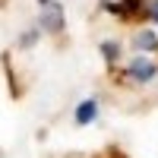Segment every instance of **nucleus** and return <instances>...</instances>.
Returning a JSON list of instances; mask_svg holds the SVG:
<instances>
[{
	"label": "nucleus",
	"instance_id": "obj_1",
	"mask_svg": "<svg viewBox=\"0 0 158 158\" xmlns=\"http://www.w3.org/2000/svg\"><path fill=\"white\" fill-rule=\"evenodd\" d=\"M95 117H98V101L95 98H89V101H82V104H79V111H76V123H92V120H95Z\"/></svg>",
	"mask_w": 158,
	"mask_h": 158
},
{
	"label": "nucleus",
	"instance_id": "obj_2",
	"mask_svg": "<svg viewBox=\"0 0 158 158\" xmlns=\"http://www.w3.org/2000/svg\"><path fill=\"white\" fill-rule=\"evenodd\" d=\"M117 16H123V19H133L136 13H146V3L142 0H123V3H117V6H111Z\"/></svg>",
	"mask_w": 158,
	"mask_h": 158
},
{
	"label": "nucleus",
	"instance_id": "obj_3",
	"mask_svg": "<svg viewBox=\"0 0 158 158\" xmlns=\"http://www.w3.org/2000/svg\"><path fill=\"white\" fill-rule=\"evenodd\" d=\"M130 73H133V76L139 79V82H146V79H152V76H155V63H152V60H142V57H139V60H133Z\"/></svg>",
	"mask_w": 158,
	"mask_h": 158
},
{
	"label": "nucleus",
	"instance_id": "obj_4",
	"mask_svg": "<svg viewBox=\"0 0 158 158\" xmlns=\"http://www.w3.org/2000/svg\"><path fill=\"white\" fill-rule=\"evenodd\" d=\"M63 16H60V6H48V19H44V29L48 32H60Z\"/></svg>",
	"mask_w": 158,
	"mask_h": 158
},
{
	"label": "nucleus",
	"instance_id": "obj_5",
	"mask_svg": "<svg viewBox=\"0 0 158 158\" xmlns=\"http://www.w3.org/2000/svg\"><path fill=\"white\" fill-rule=\"evenodd\" d=\"M158 41H155V35L152 32H142L139 38H136V48H155Z\"/></svg>",
	"mask_w": 158,
	"mask_h": 158
},
{
	"label": "nucleus",
	"instance_id": "obj_6",
	"mask_svg": "<svg viewBox=\"0 0 158 158\" xmlns=\"http://www.w3.org/2000/svg\"><path fill=\"white\" fill-rule=\"evenodd\" d=\"M101 51H104V54H108L111 60H114L117 54H120V48H117V44H111V41H108V44H101Z\"/></svg>",
	"mask_w": 158,
	"mask_h": 158
},
{
	"label": "nucleus",
	"instance_id": "obj_7",
	"mask_svg": "<svg viewBox=\"0 0 158 158\" xmlns=\"http://www.w3.org/2000/svg\"><path fill=\"white\" fill-rule=\"evenodd\" d=\"M152 16H155V19H158V3H152Z\"/></svg>",
	"mask_w": 158,
	"mask_h": 158
},
{
	"label": "nucleus",
	"instance_id": "obj_8",
	"mask_svg": "<svg viewBox=\"0 0 158 158\" xmlns=\"http://www.w3.org/2000/svg\"><path fill=\"white\" fill-rule=\"evenodd\" d=\"M38 3H51V0H38Z\"/></svg>",
	"mask_w": 158,
	"mask_h": 158
}]
</instances>
